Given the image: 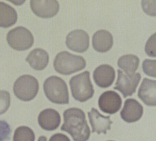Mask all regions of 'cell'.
<instances>
[{
	"instance_id": "cell-1",
	"label": "cell",
	"mask_w": 156,
	"mask_h": 141,
	"mask_svg": "<svg viewBox=\"0 0 156 141\" xmlns=\"http://www.w3.org/2000/svg\"><path fill=\"white\" fill-rule=\"evenodd\" d=\"M64 123L61 130L68 132L74 141H87L90 139V130L84 112L81 109L70 108L63 113Z\"/></svg>"
},
{
	"instance_id": "cell-2",
	"label": "cell",
	"mask_w": 156,
	"mask_h": 141,
	"mask_svg": "<svg viewBox=\"0 0 156 141\" xmlns=\"http://www.w3.org/2000/svg\"><path fill=\"white\" fill-rule=\"evenodd\" d=\"M86 63L84 58L66 51L59 52L55 57L54 67L61 75H70L84 69Z\"/></svg>"
},
{
	"instance_id": "cell-3",
	"label": "cell",
	"mask_w": 156,
	"mask_h": 141,
	"mask_svg": "<svg viewBox=\"0 0 156 141\" xmlns=\"http://www.w3.org/2000/svg\"><path fill=\"white\" fill-rule=\"evenodd\" d=\"M43 89L45 96L51 102L58 104L69 103V93L66 83L61 78L51 76L44 82Z\"/></svg>"
},
{
	"instance_id": "cell-4",
	"label": "cell",
	"mask_w": 156,
	"mask_h": 141,
	"mask_svg": "<svg viewBox=\"0 0 156 141\" xmlns=\"http://www.w3.org/2000/svg\"><path fill=\"white\" fill-rule=\"evenodd\" d=\"M72 96L76 100L84 102L93 97L94 89L88 71L73 76L69 81Z\"/></svg>"
},
{
	"instance_id": "cell-5",
	"label": "cell",
	"mask_w": 156,
	"mask_h": 141,
	"mask_svg": "<svg viewBox=\"0 0 156 141\" xmlns=\"http://www.w3.org/2000/svg\"><path fill=\"white\" fill-rule=\"evenodd\" d=\"M15 96L20 100L29 101L36 97L39 91V84L37 79L30 75L20 76L13 85Z\"/></svg>"
},
{
	"instance_id": "cell-6",
	"label": "cell",
	"mask_w": 156,
	"mask_h": 141,
	"mask_svg": "<svg viewBox=\"0 0 156 141\" xmlns=\"http://www.w3.org/2000/svg\"><path fill=\"white\" fill-rule=\"evenodd\" d=\"M10 46L17 51H24L32 47L34 37L32 33L24 27H17L10 30L7 35Z\"/></svg>"
},
{
	"instance_id": "cell-7",
	"label": "cell",
	"mask_w": 156,
	"mask_h": 141,
	"mask_svg": "<svg viewBox=\"0 0 156 141\" xmlns=\"http://www.w3.org/2000/svg\"><path fill=\"white\" fill-rule=\"evenodd\" d=\"M118 79L114 89L120 91L124 98L132 96L136 91L141 79L140 73L127 75L121 70L118 69Z\"/></svg>"
},
{
	"instance_id": "cell-8",
	"label": "cell",
	"mask_w": 156,
	"mask_h": 141,
	"mask_svg": "<svg viewBox=\"0 0 156 141\" xmlns=\"http://www.w3.org/2000/svg\"><path fill=\"white\" fill-rule=\"evenodd\" d=\"M66 45L68 49L75 52L83 53L90 46V37L86 31L76 29L68 33L66 38Z\"/></svg>"
},
{
	"instance_id": "cell-9",
	"label": "cell",
	"mask_w": 156,
	"mask_h": 141,
	"mask_svg": "<svg viewBox=\"0 0 156 141\" xmlns=\"http://www.w3.org/2000/svg\"><path fill=\"white\" fill-rule=\"evenodd\" d=\"M30 8L33 12L42 18H51L57 15L60 9L58 1L55 0H31Z\"/></svg>"
},
{
	"instance_id": "cell-10",
	"label": "cell",
	"mask_w": 156,
	"mask_h": 141,
	"mask_svg": "<svg viewBox=\"0 0 156 141\" xmlns=\"http://www.w3.org/2000/svg\"><path fill=\"white\" fill-rule=\"evenodd\" d=\"M121 97L115 91L109 90L103 93L98 100V105L101 111L106 114H115L122 106Z\"/></svg>"
},
{
	"instance_id": "cell-11",
	"label": "cell",
	"mask_w": 156,
	"mask_h": 141,
	"mask_svg": "<svg viewBox=\"0 0 156 141\" xmlns=\"http://www.w3.org/2000/svg\"><path fill=\"white\" fill-rule=\"evenodd\" d=\"M115 78V70L111 65L103 64L98 67L93 73L94 82L103 88L109 87L114 83Z\"/></svg>"
},
{
	"instance_id": "cell-12",
	"label": "cell",
	"mask_w": 156,
	"mask_h": 141,
	"mask_svg": "<svg viewBox=\"0 0 156 141\" xmlns=\"http://www.w3.org/2000/svg\"><path fill=\"white\" fill-rule=\"evenodd\" d=\"M143 107L138 100L134 99L125 100L124 105L120 112L121 118L127 123H133L141 118Z\"/></svg>"
},
{
	"instance_id": "cell-13",
	"label": "cell",
	"mask_w": 156,
	"mask_h": 141,
	"mask_svg": "<svg viewBox=\"0 0 156 141\" xmlns=\"http://www.w3.org/2000/svg\"><path fill=\"white\" fill-rule=\"evenodd\" d=\"M88 115L91 127L92 132H97L98 134H106L107 130L111 129L112 122L109 116H104L101 115L97 109L92 108L91 111L88 112Z\"/></svg>"
},
{
	"instance_id": "cell-14",
	"label": "cell",
	"mask_w": 156,
	"mask_h": 141,
	"mask_svg": "<svg viewBox=\"0 0 156 141\" xmlns=\"http://www.w3.org/2000/svg\"><path fill=\"white\" fill-rule=\"evenodd\" d=\"M138 96L146 105L155 106L156 105V81L144 78L139 89Z\"/></svg>"
},
{
	"instance_id": "cell-15",
	"label": "cell",
	"mask_w": 156,
	"mask_h": 141,
	"mask_svg": "<svg viewBox=\"0 0 156 141\" xmlns=\"http://www.w3.org/2000/svg\"><path fill=\"white\" fill-rule=\"evenodd\" d=\"M38 123L43 129L52 131L58 128L60 125L61 116L55 109H46L39 114Z\"/></svg>"
},
{
	"instance_id": "cell-16",
	"label": "cell",
	"mask_w": 156,
	"mask_h": 141,
	"mask_svg": "<svg viewBox=\"0 0 156 141\" xmlns=\"http://www.w3.org/2000/svg\"><path fill=\"white\" fill-rule=\"evenodd\" d=\"M114 44L112 34L105 30H100L94 33L92 38L93 48L98 52L104 53L109 51Z\"/></svg>"
},
{
	"instance_id": "cell-17",
	"label": "cell",
	"mask_w": 156,
	"mask_h": 141,
	"mask_svg": "<svg viewBox=\"0 0 156 141\" xmlns=\"http://www.w3.org/2000/svg\"><path fill=\"white\" fill-rule=\"evenodd\" d=\"M26 61L33 69L36 70H42L48 65V54L43 49H34L29 53Z\"/></svg>"
},
{
	"instance_id": "cell-18",
	"label": "cell",
	"mask_w": 156,
	"mask_h": 141,
	"mask_svg": "<svg viewBox=\"0 0 156 141\" xmlns=\"http://www.w3.org/2000/svg\"><path fill=\"white\" fill-rule=\"evenodd\" d=\"M18 19L16 10L7 4L0 2V27L8 28L13 26Z\"/></svg>"
},
{
	"instance_id": "cell-19",
	"label": "cell",
	"mask_w": 156,
	"mask_h": 141,
	"mask_svg": "<svg viewBox=\"0 0 156 141\" xmlns=\"http://www.w3.org/2000/svg\"><path fill=\"white\" fill-rule=\"evenodd\" d=\"M140 60L138 57L133 55H123L118 59V66L123 70L127 75L135 73L138 68Z\"/></svg>"
},
{
	"instance_id": "cell-20",
	"label": "cell",
	"mask_w": 156,
	"mask_h": 141,
	"mask_svg": "<svg viewBox=\"0 0 156 141\" xmlns=\"http://www.w3.org/2000/svg\"><path fill=\"white\" fill-rule=\"evenodd\" d=\"M34 132L28 127L20 126L15 130L13 141H34Z\"/></svg>"
},
{
	"instance_id": "cell-21",
	"label": "cell",
	"mask_w": 156,
	"mask_h": 141,
	"mask_svg": "<svg viewBox=\"0 0 156 141\" xmlns=\"http://www.w3.org/2000/svg\"><path fill=\"white\" fill-rule=\"evenodd\" d=\"M10 95L8 91L0 90V115L4 114L10 105Z\"/></svg>"
},
{
	"instance_id": "cell-22",
	"label": "cell",
	"mask_w": 156,
	"mask_h": 141,
	"mask_svg": "<svg viewBox=\"0 0 156 141\" xmlns=\"http://www.w3.org/2000/svg\"><path fill=\"white\" fill-rule=\"evenodd\" d=\"M156 60L146 59L142 63L143 72L146 75L156 78Z\"/></svg>"
},
{
	"instance_id": "cell-23",
	"label": "cell",
	"mask_w": 156,
	"mask_h": 141,
	"mask_svg": "<svg viewBox=\"0 0 156 141\" xmlns=\"http://www.w3.org/2000/svg\"><path fill=\"white\" fill-rule=\"evenodd\" d=\"M145 50L148 56L156 57V33H154L147 41Z\"/></svg>"
},
{
	"instance_id": "cell-24",
	"label": "cell",
	"mask_w": 156,
	"mask_h": 141,
	"mask_svg": "<svg viewBox=\"0 0 156 141\" xmlns=\"http://www.w3.org/2000/svg\"><path fill=\"white\" fill-rule=\"evenodd\" d=\"M11 132L9 125L6 121H0V141L9 139Z\"/></svg>"
},
{
	"instance_id": "cell-25",
	"label": "cell",
	"mask_w": 156,
	"mask_h": 141,
	"mask_svg": "<svg viewBox=\"0 0 156 141\" xmlns=\"http://www.w3.org/2000/svg\"><path fill=\"white\" fill-rule=\"evenodd\" d=\"M156 1H142V6L143 11L146 12L147 15L151 16H156Z\"/></svg>"
},
{
	"instance_id": "cell-26",
	"label": "cell",
	"mask_w": 156,
	"mask_h": 141,
	"mask_svg": "<svg viewBox=\"0 0 156 141\" xmlns=\"http://www.w3.org/2000/svg\"><path fill=\"white\" fill-rule=\"evenodd\" d=\"M49 141H70V139L64 134L58 133L52 136Z\"/></svg>"
},
{
	"instance_id": "cell-27",
	"label": "cell",
	"mask_w": 156,
	"mask_h": 141,
	"mask_svg": "<svg viewBox=\"0 0 156 141\" xmlns=\"http://www.w3.org/2000/svg\"><path fill=\"white\" fill-rule=\"evenodd\" d=\"M37 141H47V138L45 136H41L39 138Z\"/></svg>"
},
{
	"instance_id": "cell-28",
	"label": "cell",
	"mask_w": 156,
	"mask_h": 141,
	"mask_svg": "<svg viewBox=\"0 0 156 141\" xmlns=\"http://www.w3.org/2000/svg\"></svg>"
}]
</instances>
